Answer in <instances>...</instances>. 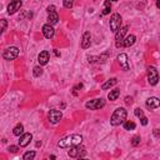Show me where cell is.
<instances>
[{"mask_svg": "<svg viewBox=\"0 0 160 160\" xmlns=\"http://www.w3.org/2000/svg\"><path fill=\"white\" fill-rule=\"evenodd\" d=\"M156 6H158L159 9H160V0H156Z\"/></svg>", "mask_w": 160, "mask_h": 160, "instance_id": "35", "label": "cell"}, {"mask_svg": "<svg viewBox=\"0 0 160 160\" xmlns=\"http://www.w3.org/2000/svg\"><path fill=\"white\" fill-rule=\"evenodd\" d=\"M33 74H34V77L39 78V77H41V75H43V69H41L40 66H35V68L33 69Z\"/></svg>", "mask_w": 160, "mask_h": 160, "instance_id": "25", "label": "cell"}, {"mask_svg": "<svg viewBox=\"0 0 160 160\" xmlns=\"http://www.w3.org/2000/svg\"><path fill=\"white\" fill-rule=\"evenodd\" d=\"M126 115H128L126 109H124V108H118L113 113L111 118H110V124L113 126H118V125L123 124L126 120Z\"/></svg>", "mask_w": 160, "mask_h": 160, "instance_id": "2", "label": "cell"}, {"mask_svg": "<svg viewBox=\"0 0 160 160\" xmlns=\"http://www.w3.org/2000/svg\"><path fill=\"white\" fill-rule=\"evenodd\" d=\"M135 128H136L135 123H133V121H124V129L125 130H134Z\"/></svg>", "mask_w": 160, "mask_h": 160, "instance_id": "23", "label": "cell"}, {"mask_svg": "<svg viewBox=\"0 0 160 160\" xmlns=\"http://www.w3.org/2000/svg\"><path fill=\"white\" fill-rule=\"evenodd\" d=\"M34 158H35V151H28V153H25L23 155L24 160H33Z\"/></svg>", "mask_w": 160, "mask_h": 160, "instance_id": "24", "label": "cell"}, {"mask_svg": "<svg viewBox=\"0 0 160 160\" xmlns=\"http://www.w3.org/2000/svg\"><path fill=\"white\" fill-rule=\"evenodd\" d=\"M86 109H90V110H98V109H102L105 106V100L104 99H94V100H90L85 104Z\"/></svg>", "mask_w": 160, "mask_h": 160, "instance_id": "8", "label": "cell"}, {"mask_svg": "<svg viewBox=\"0 0 160 160\" xmlns=\"http://www.w3.org/2000/svg\"><path fill=\"white\" fill-rule=\"evenodd\" d=\"M116 84H118V79H116V78H113V79H110V80H108L106 83H104L103 85H102V89H103V90H108V89H110V88L115 86Z\"/></svg>", "mask_w": 160, "mask_h": 160, "instance_id": "17", "label": "cell"}, {"mask_svg": "<svg viewBox=\"0 0 160 160\" xmlns=\"http://www.w3.org/2000/svg\"><path fill=\"white\" fill-rule=\"evenodd\" d=\"M54 33H55V30L52 24H45L43 27V34L46 39H52L54 36Z\"/></svg>", "mask_w": 160, "mask_h": 160, "instance_id": "14", "label": "cell"}, {"mask_svg": "<svg viewBox=\"0 0 160 160\" xmlns=\"http://www.w3.org/2000/svg\"><path fill=\"white\" fill-rule=\"evenodd\" d=\"M48 20H49V24L52 25H55L58 21H59V15L54 11V13H49V16H48Z\"/></svg>", "mask_w": 160, "mask_h": 160, "instance_id": "20", "label": "cell"}, {"mask_svg": "<svg viewBox=\"0 0 160 160\" xmlns=\"http://www.w3.org/2000/svg\"><path fill=\"white\" fill-rule=\"evenodd\" d=\"M128 29H129V27L126 25V27H123L116 31V34H115V45H116V48L124 46V36L126 34V31H128Z\"/></svg>", "mask_w": 160, "mask_h": 160, "instance_id": "4", "label": "cell"}, {"mask_svg": "<svg viewBox=\"0 0 160 160\" xmlns=\"http://www.w3.org/2000/svg\"><path fill=\"white\" fill-rule=\"evenodd\" d=\"M140 140H141L140 136H138V135H136V136H134V138L131 139V144H133L134 146H136V145L140 144Z\"/></svg>", "mask_w": 160, "mask_h": 160, "instance_id": "27", "label": "cell"}, {"mask_svg": "<svg viewBox=\"0 0 160 160\" xmlns=\"http://www.w3.org/2000/svg\"><path fill=\"white\" fill-rule=\"evenodd\" d=\"M148 81L150 85H156L159 81V73L154 66H149L148 68Z\"/></svg>", "mask_w": 160, "mask_h": 160, "instance_id": "7", "label": "cell"}, {"mask_svg": "<svg viewBox=\"0 0 160 160\" xmlns=\"http://www.w3.org/2000/svg\"><path fill=\"white\" fill-rule=\"evenodd\" d=\"M135 35H128L125 39H124V46L125 48H130L131 45H134V43H135Z\"/></svg>", "mask_w": 160, "mask_h": 160, "instance_id": "18", "label": "cell"}, {"mask_svg": "<svg viewBox=\"0 0 160 160\" xmlns=\"http://www.w3.org/2000/svg\"><path fill=\"white\" fill-rule=\"evenodd\" d=\"M118 61H119L121 69L124 71H128L130 69V64H129V59H128V55L125 53H121L119 56H118Z\"/></svg>", "mask_w": 160, "mask_h": 160, "instance_id": "10", "label": "cell"}, {"mask_svg": "<svg viewBox=\"0 0 160 160\" xmlns=\"http://www.w3.org/2000/svg\"><path fill=\"white\" fill-rule=\"evenodd\" d=\"M111 0H105V3H104V6H103V11L102 14L103 15H108L109 13H110V9H111Z\"/></svg>", "mask_w": 160, "mask_h": 160, "instance_id": "22", "label": "cell"}, {"mask_svg": "<svg viewBox=\"0 0 160 160\" xmlns=\"http://www.w3.org/2000/svg\"><path fill=\"white\" fill-rule=\"evenodd\" d=\"M119 95H120V90L119 89H114L108 94V99L111 100V102H114V100H116L118 98H119Z\"/></svg>", "mask_w": 160, "mask_h": 160, "instance_id": "19", "label": "cell"}, {"mask_svg": "<svg viewBox=\"0 0 160 160\" xmlns=\"http://www.w3.org/2000/svg\"><path fill=\"white\" fill-rule=\"evenodd\" d=\"M13 134L15 136H21L23 134H24V126H23V124H18L14 128V130H13Z\"/></svg>", "mask_w": 160, "mask_h": 160, "instance_id": "21", "label": "cell"}, {"mask_svg": "<svg viewBox=\"0 0 160 160\" xmlns=\"http://www.w3.org/2000/svg\"><path fill=\"white\" fill-rule=\"evenodd\" d=\"M68 155L73 159H80V158H84L86 155V150L81 144L77 145V146H73L70 148V150L68 151Z\"/></svg>", "mask_w": 160, "mask_h": 160, "instance_id": "3", "label": "cell"}, {"mask_svg": "<svg viewBox=\"0 0 160 160\" xmlns=\"http://www.w3.org/2000/svg\"><path fill=\"white\" fill-rule=\"evenodd\" d=\"M81 141H83L81 135H79V134H71V135H68V136L63 138L61 140H59L58 146L61 149H70L73 146L81 144Z\"/></svg>", "mask_w": 160, "mask_h": 160, "instance_id": "1", "label": "cell"}, {"mask_svg": "<svg viewBox=\"0 0 160 160\" xmlns=\"http://www.w3.org/2000/svg\"><path fill=\"white\" fill-rule=\"evenodd\" d=\"M91 44V35L90 31H85L83 35V40H81V48L83 49H89Z\"/></svg>", "mask_w": 160, "mask_h": 160, "instance_id": "15", "label": "cell"}, {"mask_svg": "<svg viewBox=\"0 0 160 160\" xmlns=\"http://www.w3.org/2000/svg\"><path fill=\"white\" fill-rule=\"evenodd\" d=\"M63 118V114L60 110H56V109H53V110H50L49 114H48V119L52 124H58L59 121L61 120Z\"/></svg>", "mask_w": 160, "mask_h": 160, "instance_id": "9", "label": "cell"}, {"mask_svg": "<svg viewBox=\"0 0 160 160\" xmlns=\"http://www.w3.org/2000/svg\"><path fill=\"white\" fill-rule=\"evenodd\" d=\"M19 55V49L16 46H10L6 50H4L3 53V58L5 59V60H14V59H16Z\"/></svg>", "mask_w": 160, "mask_h": 160, "instance_id": "6", "label": "cell"}, {"mask_svg": "<svg viewBox=\"0 0 160 160\" xmlns=\"http://www.w3.org/2000/svg\"><path fill=\"white\" fill-rule=\"evenodd\" d=\"M31 139H33V135H31L30 133H24L23 135L20 136V139H19V144H20V146H21V148L28 146V145L30 144Z\"/></svg>", "mask_w": 160, "mask_h": 160, "instance_id": "13", "label": "cell"}, {"mask_svg": "<svg viewBox=\"0 0 160 160\" xmlns=\"http://www.w3.org/2000/svg\"><path fill=\"white\" fill-rule=\"evenodd\" d=\"M46 11H48V13H54V11H55V6H54V5H49L48 9H46Z\"/></svg>", "mask_w": 160, "mask_h": 160, "instance_id": "31", "label": "cell"}, {"mask_svg": "<svg viewBox=\"0 0 160 160\" xmlns=\"http://www.w3.org/2000/svg\"><path fill=\"white\" fill-rule=\"evenodd\" d=\"M153 133H154V136L155 138H160V129H154Z\"/></svg>", "mask_w": 160, "mask_h": 160, "instance_id": "33", "label": "cell"}, {"mask_svg": "<svg viewBox=\"0 0 160 160\" xmlns=\"http://www.w3.org/2000/svg\"><path fill=\"white\" fill-rule=\"evenodd\" d=\"M8 150H9L10 153H16V151L19 150V148H18V146H15V145H10L9 148H8Z\"/></svg>", "mask_w": 160, "mask_h": 160, "instance_id": "30", "label": "cell"}, {"mask_svg": "<svg viewBox=\"0 0 160 160\" xmlns=\"http://www.w3.org/2000/svg\"><path fill=\"white\" fill-rule=\"evenodd\" d=\"M125 102H126V104H133V99L128 96V98H126V99H125Z\"/></svg>", "mask_w": 160, "mask_h": 160, "instance_id": "34", "label": "cell"}, {"mask_svg": "<svg viewBox=\"0 0 160 160\" xmlns=\"http://www.w3.org/2000/svg\"><path fill=\"white\" fill-rule=\"evenodd\" d=\"M21 5H23L21 0H13V2H10V4L8 5V14L9 15L15 14L21 8Z\"/></svg>", "mask_w": 160, "mask_h": 160, "instance_id": "11", "label": "cell"}, {"mask_svg": "<svg viewBox=\"0 0 160 160\" xmlns=\"http://www.w3.org/2000/svg\"><path fill=\"white\" fill-rule=\"evenodd\" d=\"M146 108L150 109V110H154V109H158L160 108V99L155 98V96H151L146 100V103H145Z\"/></svg>", "mask_w": 160, "mask_h": 160, "instance_id": "12", "label": "cell"}, {"mask_svg": "<svg viewBox=\"0 0 160 160\" xmlns=\"http://www.w3.org/2000/svg\"><path fill=\"white\" fill-rule=\"evenodd\" d=\"M49 59H50V54L49 52H46V50H44V52H41L38 56V61L40 65H46L48 61H49Z\"/></svg>", "mask_w": 160, "mask_h": 160, "instance_id": "16", "label": "cell"}, {"mask_svg": "<svg viewBox=\"0 0 160 160\" xmlns=\"http://www.w3.org/2000/svg\"><path fill=\"white\" fill-rule=\"evenodd\" d=\"M140 120H141V124H143V125H148V118H146V116L140 118Z\"/></svg>", "mask_w": 160, "mask_h": 160, "instance_id": "32", "label": "cell"}, {"mask_svg": "<svg viewBox=\"0 0 160 160\" xmlns=\"http://www.w3.org/2000/svg\"><path fill=\"white\" fill-rule=\"evenodd\" d=\"M121 21L123 20H121L120 14H118V13L113 14L111 18H110V30L114 31V33H116L118 30L121 28Z\"/></svg>", "mask_w": 160, "mask_h": 160, "instance_id": "5", "label": "cell"}, {"mask_svg": "<svg viewBox=\"0 0 160 160\" xmlns=\"http://www.w3.org/2000/svg\"><path fill=\"white\" fill-rule=\"evenodd\" d=\"M0 23H2V33H4V31L6 30V25H8V23H6L5 19H2V20H0Z\"/></svg>", "mask_w": 160, "mask_h": 160, "instance_id": "29", "label": "cell"}, {"mask_svg": "<svg viewBox=\"0 0 160 160\" xmlns=\"http://www.w3.org/2000/svg\"><path fill=\"white\" fill-rule=\"evenodd\" d=\"M111 2H118V0H111Z\"/></svg>", "mask_w": 160, "mask_h": 160, "instance_id": "36", "label": "cell"}, {"mask_svg": "<svg viewBox=\"0 0 160 160\" xmlns=\"http://www.w3.org/2000/svg\"><path fill=\"white\" fill-rule=\"evenodd\" d=\"M63 3H64V6L66 8V9H71L73 4H74V0H63Z\"/></svg>", "mask_w": 160, "mask_h": 160, "instance_id": "26", "label": "cell"}, {"mask_svg": "<svg viewBox=\"0 0 160 160\" xmlns=\"http://www.w3.org/2000/svg\"><path fill=\"white\" fill-rule=\"evenodd\" d=\"M134 113H135V115H136L138 118H143V116H144V113H143V110H141L140 108L135 109V111H134Z\"/></svg>", "mask_w": 160, "mask_h": 160, "instance_id": "28", "label": "cell"}]
</instances>
